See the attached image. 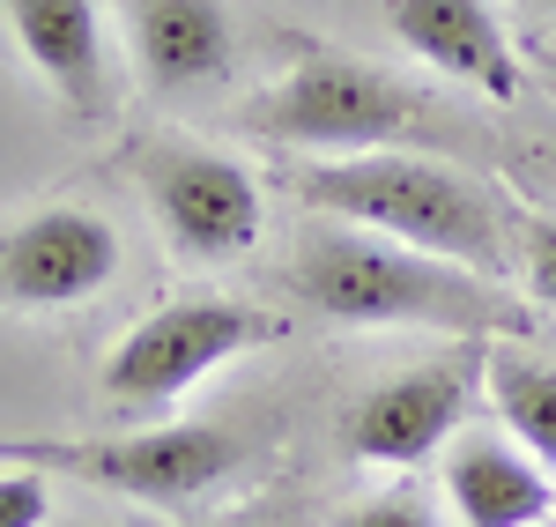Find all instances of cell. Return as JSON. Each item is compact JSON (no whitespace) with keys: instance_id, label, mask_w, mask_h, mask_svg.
Here are the masks:
<instances>
[{"instance_id":"obj_1","label":"cell","mask_w":556,"mask_h":527,"mask_svg":"<svg viewBox=\"0 0 556 527\" xmlns=\"http://www.w3.org/2000/svg\"><path fill=\"white\" fill-rule=\"evenodd\" d=\"M290 290L319 319H342V327H438L460 342H497V335L519 342L534 327L527 305L497 290V275H475L460 261H438V253H416V246H393L379 230L327 216L298 246Z\"/></svg>"},{"instance_id":"obj_2","label":"cell","mask_w":556,"mask_h":527,"mask_svg":"<svg viewBox=\"0 0 556 527\" xmlns=\"http://www.w3.org/2000/svg\"><path fill=\"white\" fill-rule=\"evenodd\" d=\"M290 193L327 223L379 230L393 246H416L475 275H505V223L490 193L460 164L424 149H364V156H312L290 172Z\"/></svg>"},{"instance_id":"obj_3","label":"cell","mask_w":556,"mask_h":527,"mask_svg":"<svg viewBox=\"0 0 556 527\" xmlns=\"http://www.w3.org/2000/svg\"><path fill=\"white\" fill-rule=\"evenodd\" d=\"M245 127L275 149L364 156V149H408L430 127V112L416 89H401L342 45H298L290 75L245 104Z\"/></svg>"},{"instance_id":"obj_4","label":"cell","mask_w":556,"mask_h":527,"mask_svg":"<svg viewBox=\"0 0 556 527\" xmlns=\"http://www.w3.org/2000/svg\"><path fill=\"white\" fill-rule=\"evenodd\" d=\"M0 468H38V476H83L119 498L186 505L208 498L245 468V439L223 424H149V431H97V439H0Z\"/></svg>"},{"instance_id":"obj_5","label":"cell","mask_w":556,"mask_h":527,"mask_svg":"<svg viewBox=\"0 0 556 527\" xmlns=\"http://www.w3.org/2000/svg\"><path fill=\"white\" fill-rule=\"evenodd\" d=\"M282 319L260 305H238V298H178V305H156L141 327L119 335V350L104 356V401L112 409H134V416H156L172 409L186 387H201L208 372H223L230 356L275 342Z\"/></svg>"},{"instance_id":"obj_6","label":"cell","mask_w":556,"mask_h":527,"mask_svg":"<svg viewBox=\"0 0 556 527\" xmlns=\"http://www.w3.org/2000/svg\"><path fill=\"white\" fill-rule=\"evenodd\" d=\"M134 172L178 261L223 267L260 246V178L238 156L201 149V141H149Z\"/></svg>"},{"instance_id":"obj_7","label":"cell","mask_w":556,"mask_h":527,"mask_svg":"<svg viewBox=\"0 0 556 527\" xmlns=\"http://www.w3.org/2000/svg\"><path fill=\"white\" fill-rule=\"evenodd\" d=\"M475 379H482V342H460V350L438 356V364H416L401 379H379L342 416L349 461H364V468H416V461H430L438 446L460 431Z\"/></svg>"},{"instance_id":"obj_8","label":"cell","mask_w":556,"mask_h":527,"mask_svg":"<svg viewBox=\"0 0 556 527\" xmlns=\"http://www.w3.org/2000/svg\"><path fill=\"white\" fill-rule=\"evenodd\" d=\"M119 275V230L97 209H30L0 223V312H67Z\"/></svg>"},{"instance_id":"obj_9","label":"cell","mask_w":556,"mask_h":527,"mask_svg":"<svg viewBox=\"0 0 556 527\" xmlns=\"http://www.w3.org/2000/svg\"><path fill=\"white\" fill-rule=\"evenodd\" d=\"M386 23H393V38L408 45L424 67L482 89V97H497V104L519 97L513 38H505V23H497L490 0H393Z\"/></svg>"},{"instance_id":"obj_10","label":"cell","mask_w":556,"mask_h":527,"mask_svg":"<svg viewBox=\"0 0 556 527\" xmlns=\"http://www.w3.org/2000/svg\"><path fill=\"white\" fill-rule=\"evenodd\" d=\"M23 60L60 89L75 120H97L112 104V52H104V15L97 0H0Z\"/></svg>"},{"instance_id":"obj_11","label":"cell","mask_w":556,"mask_h":527,"mask_svg":"<svg viewBox=\"0 0 556 527\" xmlns=\"http://www.w3.org/2000/svg\"><path fill=\"white\" fill-rule=\"evenodd\" d=\"M445 498L460 527H542L556 513L549 468L505 431H460L445 446Z\"/></svg>"},{"instance_id":"obj_12","label":"cell","mask_w":556,"mask_h":527,"mask_svg":"<svg viewBox=\"0 0 556 527\" xmlns=\"http://www.w3.org/2000/svg\"><path fill=\"white\" fill-rule=\"evenodd\" d=\"M134 60L149 89L186 97V89H208L230 75V15L223 0H134Z\"/></svg>"},{"instance_id":"obj_13","label":"cell","mask_w":556,"mask_h":527,"mask_svg":"<svg viewBox=\"0 0 556 527\" xmlns=\"http://www.w3.org/2000/svg\"><path fill=\"white\" fill-rule=\"evenodd\" d=\"M482 387L497 401L505 431L556 476V364L513 350V342H482Z\"/></svg>"},{"instance_id":"obj_14","label":"cell","mask_w":556,"mask_h":527,"mask_svg":"<svg viewBox=\"0 0 556 527\" xmlns=\"http://www.w3.org/2000/svg\"><path fill=\"white\" fill-rule=\"evenodd\" d=\"M334 527H438V513H430V498L416 484H393L379 498H364V505H349Z\"/></svg>"},{"instance_id":"obj_15","label":"cell","mask_w":556,"mask_h":527,"mask_svg":"<svg viewBox=\"0 0 556 527\" xmlns=\"http://www.w3.org/2000/svg\"><path fill=\"white\" fill-rule=\"evenodd\" d=\"M519 267H527V298L556 312V216L519 223Z\"/></svg>"},{"instance_id":"obj_16","label":"cell","mask_w":556,"mask_h":527,"mask_svg":"<svg viewBox=\"0 0 556 527\" xmlns=\"http://www.w3.org/2000/svg\"><path fill=\"white\" fill-rule=\"evenodd\" d=\"M52 490L38 468H0V527H45Z\"/></svg>"},{"instance_id":"obj_17","label":"cell","mask_w":556,"mask_h":527,"mask_svg":"<svg viewBox=\"0 0 556 527\" xmlns=\"http://www.w3.org/2000/svg\"><path fill=\"white\" fill-rule=\"evenodd\" d=\"M230 527H290V520H275V513H253V520H230Z\"/></svg>"},{"instance_id":"obj_18","label":"cell","mask_w":556,"mask_h":527,"mask_svg":"<svg viewBox=\"0 0 556 527\" xmlns=\"http://www.w3.org/2000/svg\"><path fill=\"white\" fill-rule=\"evenodd\" d=\"M542 83H549V89H556V52H542Z\"/></svg>"},{"instance_id":"obj_19","label":"cell","mask_w":556,"mask_h":527,"mask_svg":"<svg viewBox=\"0 0 556 527\" xmlns=\"http://www.w3.org/2000/svg\"><path fill=\"white\" fill-rule=\"evenodd\" d=\"M534 8H556V0H534Z\"/></svg>"}]
</instances>
